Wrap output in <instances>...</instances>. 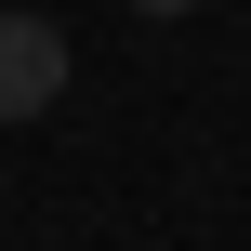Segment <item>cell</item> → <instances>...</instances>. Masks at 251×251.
<instances>
[{"mask_svg": "<svg viewBox=\"0 0 251 251\" xmlns=\"http://www.w3.org/2000/svg\"><path fill=\"white\" fill-rule=\"evenodd\" d=\"M53 93H66V26L53 13H0V132L40 119Z\"/></svg>", "mask_w": 251, "mask_h": 251, "instance_id": "obj_1", "label": "cell"}, {"mask_svg": "<svg viewBox=\"0 0 251 251\" xmlns=\"http://www.w3.org/2000/svg\"><path fill=\"white\" fill-rule=\"evenodd\" d=\"M132 13H199V0H132Z\"/></svg>", "mask_w": 251, "mask_h": 251, "instance_id": "obj_2", "label": "cell"}]
</instances>
